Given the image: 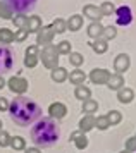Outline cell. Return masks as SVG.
<instances>
[{"label":"cell","mask_w":136,"mask_h":153,"mask_svg":"<svg viewBox=\"0 0 136 153\" xmlns=\"http://www.w3.org/2000/svg\"><path fill=\"white\" fill-rule=\"evenodd\" d=\"M117 36V29L116 26H103V31H102V38L105 42H109V40H114Z\"/></svg>","instance_id":"27"},{"label":"cell","mask_w":136,"mask_h":153,"mask_svg":"<svg viewBox=\"0 0 136 153\" xmlns=\"http://www.w3.org/2000/svg\"><path fill=\"white\" fill-rule=\"evenodd\" d=\"M7 84H9V90L16 95H22V93L28 91V81L21 76H12L7 81Z\"/></svg>","instance_id":"7"},{"label":"cell","mask_w":136,"mask_h":153,"mask_svg":"<svg viewBox=\"0 0 136 153\" xmlns=\"http://www.w3.org/2000/svg\"><path fill=\"white\" fill-rule=\"evenodd\" d=\"M9 115L17 126L26 127L40 120L41 108L36 102L29 100L28 97H17L9 103Z\"/></svg>","instance_id":"1"},{"label":"cell","mask_w":136,"mask_h":153,"mask_svg":"<svg viewBox=\"0 0 136 153\" xmlns=\"http://www.w3.org/2000/svg\"><path fill=\"white\" fill-rule=\"evenodd\" d=\"M12 64H14L12 50L9 47H0V74L9 72L12 69Z\"/></svg>","instance_id":"5"},{"label":"cell","mask_w":136,"mask_h":153,"mask_svg":"<svg viewBox=\"0 0 136 153\" xmlns=\"http://www.w3.org/2000/svg\"><path fill=\"white\" fill-rule=\"evenodd\" d=\"M55 48H57V52H59V55H69V53H71V42H66V40H64V42H61V43H57V47H55Z\"/></svg>","instance_id":"32"},{"label":"cell","mask_w":136,"mask_h":153,"mask_svg":"<svg viewBox=\"0 0 136 153\" xmlns=\"http://www.w3.org/2000/svg\"><path fill=\"white\" fill-rule=\"evenodd\" d=\"M96 110H98V103H96L95 100L88 98V100L83 102V112H86V114H90V115H93V112H96Z\"/></svg>","instance_id":"24"},{"label":"cell","mask_w":136,"mask_h":153,"mask_svg":"<svg viewBox=\"0 0 136 153\" xmlns=\"http://www.w3.org/2000/svg\"><path fill=\"white\" fill-rule=\"evenodd\" d=\"M0 17H2V19H12L14 17V12L7 7L2 0H0Z\"/></svg>","instance_id":"35"},{"label":"cell","mask_w":136,"mask_h":153,"mask_svg":"<svg viewBox=\"0 0 136 153\" xmlns=\"http://www.w3.org/2000/svg\"><path fill=\"white\" fill-rule=\"evenodd\" d=\"M4 4H5L12 12L26 14V12H29V10L36 5V0H4Z\"/></svg>","instance_id":"4"},{"label":"cell","mask_w":136,"mask_h":153,"mask_svg":"<svg viewBox=\"0 0 136 153\" xmlns=\"http://www.w3.org/2000/svg\"><path fill=\"white\" fill-rule=\"evenodd\" d=\"M69 62L72 64L74 67H79V65L84 62V57H83L81 53H78V52H71V53H69Z\"/></svg>","instance_id":"30"},{"label":"cell","mask_w":136,"mask_h":153,"mask_svg":"<svg viewBox=\"0 0 136 153\" xmlns=\"http://www.w3.org/2000/svg\"><path fill=\"white\" fill-rule=\"evenodd\" d=\"M55 36V31L52 29V26H41L36 33V43L40 45H50Z\"/></svg>","instance_id":"8"},{"label":"cell","mask_w":136,"mask_h":153,"mask_svg":"<svg viewBox=\"0 0 136 153\" xmlns=\"http://www.w3.org/2000/svg\"><path fill=\"white\" fill-rule=\"evenodd\" d=\"M126 152H129V153L136 152V136L126 139Z\"/></svg>","instance_id":"36"},{"label":"cell","mask_w":136,"mask_h":153,"mask_svg":"<svg viewBox=\"0 0 136 153\" xmlns=\"http://www.w3.org/2000/svg\"><path fill=\"white\" fill-rule=\"evenodd\" d=\"M26 55H31V57H38V45H31L26 48Z\"/></svg>","instance_id":"40"},{"label":"cell","mask_w":136,"mask_h":153,"mask_svg":"<svg viewBox=\"0 0 136 153\" xmlns=\"http://www.w3.org/2000/svg\"><path fill=\"white\" fill-rule=\"evenodd\" d=\"M14 35H16V42H24L29 33H28V29H17V33H14Z\"/></svg>","instance_id":"39"},{"label":"cell","mask_w":136,"mask_h":153,"mask_svg":"<svg viewBox=\"0 0 136 153\" xmlns=\"http://www.w3.org/2000/svg\"><path fill=\"white\" fill-rule=\"evenodd\" d=\"M36 64H38V57H31V55H26L24 57V65L26 67H36Z\"/></svg>","instance_id":"38"},{"label":"cell","mask_w":136,"mask_h":153,"mask_svg":"<svg viewBox=\"0 0 136 153\" xmlns=\"http://www.w3.org/2000/svg\"><path fill=\"white\" fill-rule=\"evenodd\" d=\"M110 72L107 69H93L90 72V81L93 84H107Z\"/></svg>","instance_id":"10"},{"label":"cell","mask_w":136,"mask_h":153,"mask_svg":"<svg viewBox=\"0 0 136 153\" xmlns=\"http://www.w3.org/2000/svg\"><path fill=\"white\" fill-rule=\"evenodd\" d=\"M133 98H135V91L131 90V88L123 86L121 90L117 91V100H119L121 103H131V102H133Z\"/></svg>","instance_id":"13"},{"label":"cell","mask_w":136,"mask_h":153,"mask_svg":"<svg viewBox=\"0 0 136 153\" xmlns=\"http://www.w3.org/2000/svg\"><path fill=\"white\" fill-rule=\"evenodd\" d=\"M10 146H12L14 150H24L26 143H24V139L21 138V136H14V138H10Z\"/></svg>","instance_id":"34"},{"label":"cell","mask_w":136,"mask_h":153,"mask_svg":"<svg viewBox=\"0 0 136 153\" xmlns=\"http://www.w3.org/2000/svg\"><path fill=\"white\" fill-rule=\"evenodd\" d=\"M123 153H129V152H126V150H124V152H123Z\"/></svg>","instance_id":"46"},{"label":"cell","mask_w":136,"mask_h":153,"mask_svg":"<svg viewBox=\"0 0 136 153\" xmlns=\"http://www.w3.org/2000/svg\"><path fill=\"white\" fill-rule=\"evenodd\" d=\"M24 153H41V152H40V148H26Z\"/></svg>","instance_id":"42"},{"label":"cell","mask_w":136,"mask_h":153,"mask_svg":"<svg viewBox=\"0 0 136 153\" xmlns=\"http://www.w3.org/2000/svg\"><path fill=\"white\" fill-rule=\"evenodd\" d=\"M61 138V127L52 117L40 119L31 129V141L38 148H50Z\"/></svg>","instance_id":"2"},{"label":"cell","mask_w":136,"mask_h":153,"mask_svg":"<svg viewBox=\"0 0 136 153\" xmlns=\"http://www.w3.org/2000/svg\"><path fill=\"white\" fill-rule=\"evenodd\" d=\"M52 29H54L57 35H62L64 31H67V29H66V21L61 19V17H57V19L52 22Z\"/></svg>","instance_id":"29"},{"label":"cell","mask_w":136,"mask_h":153,"mask_svg":"<svg viewBox=\"0 0 136 153\" xmlns=\"http://www.w3.org/2000/svg\"><path fill=\"white\" fill-rule=\"evenodd\" d=\"M105 117H107V120H109L110 126H116V124H119V122L123 120V115H121V112L119 110H110Z\"/></svg>","instance_id":"28"},{"label":"cell","mask_w":136,"mask_h":153,"mask_svg":"<svg viewBox=\"0 0 136 153\" xmlns=\"http://www.w3.org/2000/svg\"><path fill=\"white\" fill-rule=\"evenodd\" d=\"M0 129H2V120H0Z\"/></svg>","instance_id":"45"},{"label":"cell","mask_w":136,"mask_h":153,"mask_svg":"<svg viewBox=\"0 0 136 153\" xmlns=\"http://www.w3.org/2000/svg\"><path fill=\"white\" fill-rule=\"evenodd\" d=\"M100 12L102 16H112L116 14V5H114V2H102V5H100Z\"/></svg>","instance_id":"26"},{"label":"cell","mask_w":136,"mask_h":153,"mask_svg":"<svg viewBox=\"0 0 136 153\" xmlns=\"http://www.w3.org/2000/svg\"><path fill=\"white\" fill-rule=\"evenodd\" d=\"M79 132H81V131H79V129H78V131H74V132H72V134H71V139L74 141V139L78 138V136H79Z\"/></svg>","instance_id":"43"},{"label":"cell","mask_w":136,"mask_h":153,"mask_svg":"<svg viewBox=\"0 0 136 153\" xmlns=\"http://www.w3.org/2000/svg\"><path fill=\"white\" fill-rule=\"evenodd\" d=\"M102 31H103V26L102 22H91L86 29V33H88L90 38H93V40H98V38H102Z\"/></svg>","instance_id":"17"},{"label":"cell","mask_w":136,"mask_h":153,"mask_svg":"<svg viewBox=\"0 0 136 153\" xmlns=\"http://www.w3.org/2000/svg\"><path fill=\"white\" fill-rule=\"evenodd\" d=\"M48 114H50V117L52 119H64L66 117V114H67V107L64 103H61V102H55V103H52L50 107H48Z\"/></svg>","instance_id":"12"},{"label":"cell","mask_w":136,"mask_h":153,"mask_svg":"<svg viewBox=\"0 0 136 153\" xmlns=\"http://www.w3.org/2000/svg\"><path fill=\"white\" fill-rule=\"evenodd\" d=\"M5 81H4V77H2V76H0V90H2V88H4V86H5Z\"/></svg>","instance_id":"44"},{"label":"cell","mask_w":136,"mask_h":153,"mask_svg":"<svg viewBox=\"0 0 136 153\" xmlns=\"http://www.w3.org/2000/svg\"><path fill=\"white\" fill-rule=\"evenodd\" d=\"M12 22H14V26H16L17 29H26V26H28V16H24V14L14 16Z\"/></svg>","instance_id":"25"},{"label":"cell","mask_w":136,"mask_h":153,"mask_svg":"<svg viewBox=\"0 0 136 153\" xmlns=\"http://www.w3.org/2000/svg\"><path fill=\"white\" fill-rule=\"evenodd\" d=\"M14 40H16V35H14L10 29L0 28V43H12Z\"/></svg>","instance_id":"23"},{"label":"cell","mask_w":136,"mask_h":153,"mask_svg":"<svg viewBox=\"0 0 136 153\" xmlns=\"http://www.w3.org/2000/svg\"><path fill=\"white\" fill-rule=\"evenodd\" d=\"M67 76L69 74L64 67H55V69H52V79H54L55 83H64L67 79Z\"/></svg>","instance_id":"21"},{"label":"cell","mask_w":136,"mask_h":153,"mask_svg":"<svg viewBox=\"0 0 136 153\" xmlns=\"http://www.w3.org/2000/svg\"><path fill=\"white\" fill-rule=\"evenodd\" d=\"M40 57H41V62L47 69H55L59 67V52L55 48V45H45L43 50L40 52Z\"/></svg>","instance_id":"3"},{"label":"cell","mask_w":136,"mask_h":153,"mask_svg":"<svg viewBox=\"0 0 136 153\" xmlns=\"http://www.w3.org/2000/svg\"><path fill=\"white\" fill-rule=\"evenodd\" d=\"M69 81H71V84H76V86H81V84H84V81H86V76H84V72L79 69L76 71H71V74H69Z\"/></svg>","instance_id":"18"},{"label":"cell","mask_w":136,"mask_h":153,"mask_svg":"<svg viewBox=\"0 0 136 153\" xmlns=\"http://www.w3.org/2000/svg\"><path fill=\"white\" fill-rule=\"evenodd\" d=\"M107 86H109L110 90L119 91V90L124 86V77H123V74H110L109 81H107Z\"/></svg>","instance_id":"16"},{"label":"cell","mask_w":136,"mask_h":153,"mask_svg":"<svg viewBox=\"0 0 136 153\" xmlns=\"http://www.w3.org/2000/svg\"><path fill=\"white\" fill-rule=\"evenodd\" d=\"M95 127H98L100 131L109 129L110 124H109V120H107V117H105V115H98V117H95Z\"/></svg>","instance_id":"31"},{"label":"cell","mask_w":136,"mask_h":153,"mask_svg":"<svg viewBox=\"0 0 136 153\" xmlns=\"http://www.w3.org/2000/svg\"><path fill=\"white\" fill-rule=\"evenodd\" d=\"M81 26H83V16L79 14L71 16L66 21V29H69V31H78V29H81Z\"/></svg>","instance_id":"14"},{"label":"cell","mask_w":136,"mask_h":153,"mask_svg":"<svg viewBox=\"0 0 136 153\" xmlns=\"http://www.w3.org/2000/svg\"><path fill=\"white\" fill-rule=\"evenodd\" d=\"M0 110H9V102H7V98H0Z\"/></svg>","instance_id":"41"},{"label":"cell","mask_w":136,"mask_h":153,"mask_svg":"<svg viewBox=\"0 0 136 153\" xmlns=\"http://www.w3.org/2000/svg\"><path fill=\"white\" fill-rule=\"evenodd\" d=\"M133 21V10L128 5H121L119 9H116V22L119 26H129Z\"/></svg>","instance_id":"6"},{"label":"cell","mask_w":136,"mask_h":153,"mask_svg":"<svg viewBox=\"0 0 136 153\" xmlns=\"http://www.w3.org/2000/svg\"><path fill=\"white\" fill-rule=\"evenodd\" d=\"M129 65H131V59L128 53H119L116 57V60H114V69L117 71L116 74H124L129 69Z\"/></svg>","instance_id":"9"},{"label":"cell","mask_w":136,"mask_h":153,"mask_svg":"<svg viewBox=\"0 0 136 153\" xmlns=\"http://www.w3.org/2000/svg\"><path fill=\"white\" fill-rule=\"evenodd\" d=\"M74 97L78 98V100H88L90 97H91V90L90 88H86L84 84H81V86H76V91H74Z\"/></svg>","instance_id":"22"},{"label":"cell","mask_w":136,"mask_h":153,"mask_svg":"<svg viewBox=\"0 0 136 153\" xmlns=\"http://www.w3.org/2000/svg\"><path fill=\"white\" fill-rule=\"evenodd\" d=\"M83 14H84V17L91 19V22H100V19L103 17L102 12H100V7L98 5H93V4L84 5L83 7Z\"/></svg>","instance_id":"11"},{"label":"cell","mask_w":136,"mask_h":153,"mask_svg":"<svg viewBox=\"0 0 136 153\" xmlns=\"http://www.w3.org/2000/svg\"><path fill=\"white\" fill-rule=\"evenodd\" d=\"M41 28V19L38 16H29L28 17V33H38V29Z\"/></svg>","instance_id":"19"},{"label":"cell","mask_w":136,"mask_h":153,"mask_svg":"<svg viewBox=\"0 0 136 153\" xmlns=\"http://www.w3.org/2000/svg\"><path fill=\"white\" fill-rule=\"evenodd\" d=\"M74 145L78 150H84L86 146H88V138H86V134H83V132H79V136L74 139Z\"/></svg>","instance_id":"33"},{"label":"cell","mask_w":136,"mask_h":153,"mask_svg":"<svg viewBox=\"0 0 136 153\" xmlns=\"http://www.w3.org/2000/svg\"><path fill=\"white\" fill-rule=\"evenodd\" d=\"M93 127H95V117L90 115V114H86V115L79 120V131H81L83 134H86V132L91 131Z\"/></svg>","instance_id":"15"},{"label":"cell","mask_w":136,"mask_h":153,"mask_svg":"<svg viewBox=\"0 0 136 153\" xmlns=\"http://www.w3.org/2000/svg\"><path fill=\"white\" fill-rule=\"evenodd\" d=\"M9 145H10V136H9L5 131H0V146L5 148V146H9Z\"/></svg>","instance_id":"37"},{"label":"cell","mask_w":136,"mask_h":153,"mask_svg":"<svg viewBox=\"0 0 136 153\" xmlns=\"http://www.w3.org/2000/svg\"><path fill=\"white\" fill-rule=\"evenodd\" d=\"M90 45H91L93 52H95V53H98V55H102V53H105V52L109 50V43L105 42L103 38H98V40H95V42L90 43Z\"/></svg>","instance_id":"20"}]
</instances>
